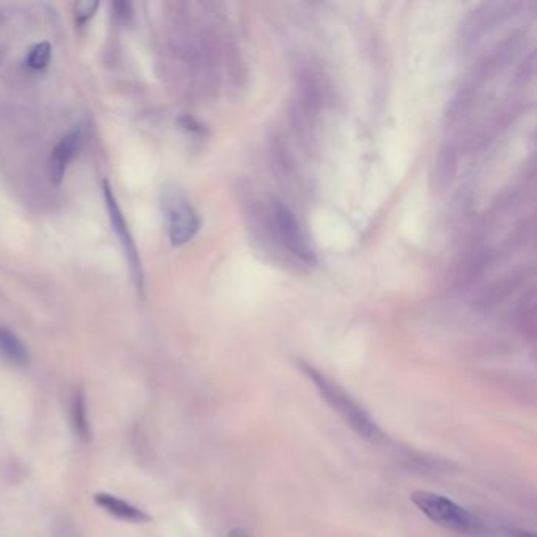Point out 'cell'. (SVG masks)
<instances>
[{
  "instance_id": "6da1fadb",
  "label": "cell",
  "mask_w": 537,
  "mask_h": 537,
  "mask_svg": "<svg viewBox=\"0 0 537 537\" xmlns=\"http://www.w3.org/2000/svg\"><path fill=\"white\" fill-rule=\"evenodd\" d=\"M301 370L304 375L314 383L318 394L338 415L344 419V422L350 427L358 436L367 440L370 443H379L383 438V432L372 416L359 405L355 399L348 394L344 388L338 383L328 379L320 370L312 367L311 364L299 363Z\"/></svg>"
},
{
  "instance_id": "7a4b0ae2",
  "label": "cell",
  "mask_w": 537,
  "mask_h": 537,
  "mask_svg": "<svg viewBox=\"0 0 537 537\" xmlns=\"http://www.w3.org/2000/svg\"><path fill=\"white\" fill-rule=\"evenodd\" d=\"M411 501L430 522L441 528L460 534H473L482 529L481 522L474 515L443 495L416 490L411 493Z\"/></svg>"
},
{
  "instance_id": "3957f363",
  "label": "cell",
  "mask_w": 537,
  "mask_h": 537,
  "mask_svg": "<svg viewBox=\"0 0 537 537\" xmlns=\"http://www.w3.org/2000/svg\"><path fill=\"white\" fill-rule=\"evenodd\" d=\"M103 196H104L106 208H108V213H109L112 229H114L117 237H119V241L123 247V251H125L128 267H129V270H131L135 287H138L139 292H144L142 262H140V257H139L138 247H135V243L133 240V235H131V232H129L125 217H123L120 205H119V202H117V199L114 196V192H112V188L108 181L103 183Z\"/></svg>"
},
{
  "instance_id": "277c9868",
  "label": "cell",
  "mask_w": 537,
  "mask_h": 537,
  "mask_svg": "<svg viewBox=\"0 0 537 537\" xmlns=\"http://www.w3.org/2000/svg\"><path fill=\"white\" fill-rule=\"evenodd\" d=\"M164 213L167 217L169 238L174 246H183L199 232V216L186 199L180 194L169 192L164 200Z\"/></svg>"
},
{
  "instance_id": "5b68a950",
  "label": "cell",
  "mask_w": 537,
  "mask_h": 537,
  "mask_svg": "<svg viewBox=\"0 0 537 537\" xmlns=\"http://www.w3.org/2000/svg\"><path fill=\"white\" fill-rule=\"evenodd\" d=\"M274 220L284 245L293 252L295 256L299 257L304 262H315L314 252H312L309 241L306 240L304 233L301 232L299 224L295 220V216L286 205L276 204L274 206Z\"/></svg>"
},
{
  "instance_id": "8992f818",
  "label": "cell",
  "mask_w": 537,
  "mask_h": 537,
  "mask_svg": "<svg viewBox=\"0 0 537 537\" xmlns=\"http://www.w3.org/2000/svg\"><path fill=\"white\" fill-rule=\"evenodd\" d=\"M93 503H95L99 509H103L104 512H108L109 515L117 518V520L129 522V523L151 522L150 513H147L144 509H140L138 506L128 503V501H125L120 497H115V495L98 492L93 495Z\"/></svg>"
},
{
  "instance_id": "52a82bcc",
  "label": "cell",
  "mask_w": 537,
  "mask_h": 537,
  "mask_svg": "<svg viewBox=\"0 0 537 537\" xmlns=\"http://www.w3.org/2000/svg\"><path fill=\"white\" fill-rule=\"evenodd\" d=\"M82 144V128L78 126L73 131H69L65 138L56 145L54 151L51 156V180L52 183L58 185L63 180L65 172H67L68 164L79 151Z\"/></svg>"
},
{
  "instance_id": "ba28073f",
  "label": "cell",
  "mask_w": 537,
  "mask_h": 537,
  "mask_svg": "<svg viewBox=\"0 0 537 537\" xmlns=\"http://www.w3.org/2000/svg\"><path fill=\"white\" fill-rule=\"evenodd\" d=\"M0 353L16 365H26L28 363V350L24 342L3 327H0Z\"/></svg>"
},
{
  "instance_id": "9c48e42d",
  "label": "cell",
  "mask_w": 537,
  "mask_h": 537,
  "mask_svg": "<svg viewBox=\"0 0 537 537\" xmlns=\"http://www.w3.org/2000/svg\"><path fill=\"white\" fill-rule=\"evenodd\" d=\"M454 172H456V153H454L451 145H445L440 150V155L435 163V188H438V191L445 190L451 183Z\"/></svg>"
},
{
  "instance_id": "30bf717a",
  "label": "cell",
  "mask_w": 537,
  "mask_h": 537,
  "mask_svg": "<svg viewBox=\"0 0 537 537\" xmlns=\"http://www.w3.org/2000/svg\"><path fill=\"white\" fill-rule=\"evenodd\" d=\"M72 421H73V429L76 435L79 436L81 440L88 441L90 440V422H88V410H87V400H85V394L82 389H78L74 391L73 400H72Z\"/></svg>"
},
{
  "instance_id": "8fae6325",
  "label": "cell",
  "mask_w": 537,
  "mask_h": 537,
  "mask_svg": "<svg viewBox=\"0 0 537 537\" xmlns=\"http://www.w3.org/2000/svg\"><path fill=\"white\" fill-rule=\"evenodd\" d=\"M51 60V44L46 41L37 43L27 56V65L32 69H43Z\"/></svg>"
},
{
  "instance_id": "7c38bea8",
  "label": "cell",
  "mask_w": 537,
  "mask_h": 537,
  "mask_svg": "<svg viewBox=\"0 0 537 537\" xmlns=\"http://www.w3.org/2000/svg\"><path fill=\"white\" fill-rule=\"evenodd\" d=\"M518 282H515V277L513 276H509L506 277V279H503L501 282H497V284L492 286V288L490 290L486 292V299H493V301H498V297H507V295L511 293V290L513 287H517Z\"/></svg>"
},
{
  "instance_id": "4fadbf2b",
  "label": "cell",
  "mask_w": 537,
  "mask_h": 537,
  "mask_svg": "<svg viewBox=\"0 0 537 537\" xmlns=\"http://www.w3.org/2000/svg\"><path fill=\"white\" fill-rule=\"evenodd\" d=\"M98 2H93V0H84V2H78L74 7L76 11V22L78 24H85L88 19H92L93 15L98 8Z\"/></svg>"
},
{
  "instance_id": "5bb4252c",
  "label": "cell",
  "mask_w": 537,
  "mask_h": 537,
  "mask_svg": "<svg viewBox=\"0 0 537 537\" xmlns=\"http://www.w3.org/2000/svg\"><path fill=\"white\" fill-rule=\"evenodd\" d=\"M227 537H251V536L247 534L245 529L237 528V529H232V531H230V533L227 534Z\"/></svg>"
},
{
  "instance_id": "9a60e30c",
  "label": "cell",
  "mask_w": 537,
  "mask_h": 537,
  "mask_svg": "<svg viewBox=\"0 0 537 537\" xmlns=\"http://www.w3.org/2000/svg\"><path fill=\"white\" fill-rule=\"evenodd\" d=\"M512 537H536L534 533H527V531H512Z\"/></svg>"
},
{
  "instance_id": "2e32d148",
  "label": "cell",
  "mask_w": 537,
  "mask_h": 537,
  "mask_svg": "<svg viewBox=\"0 0 537 537\" xmlns=\"http://www.w3.org/2000/svg\"><path fill=\"white\" fill-rule=\"evenodd\" d=\"M0 62H2V49H0Z\"/></svg>"
}]
</instances>
